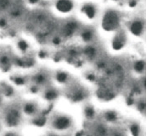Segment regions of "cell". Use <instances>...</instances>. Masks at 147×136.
<instances>
[{"instance_id": "6da1fadb", "label": "cell", "mask_w": 147, "mask_h": 136, "mask_svg": "<svg viewBox=\"0 0 147 136\" xmlns=\"http://www.w3.org/2000/svg\"><path fill=\"white\" fill-rule=\"evenodd\" d=\"M119 17L118 14L117 13L114 11H108L107 12L102 19V27L104 30H106L107 31H114L115 29H117L119 26Z\"/></svg>"}, {"instance_id": "7a4b0ae2", "label": "cell", "mask_w": 147, "mask_h": 136, "mask_svg": "<svg viewBox=\"0 0 147 136\" xmlns=\"http://www.w3.org/2000/svg\"><path fill=\"white\" fill-rule=\"evenodd\" d=\"M56 8L61 13H69L73 8V3L70 0H58Z\"/></svg>"}, {"instance_id": "3957f363", "label": "cell", "mask_w": 147, "mask_h": 136, "mask_svg": "<svg viewBox=\"0 0 147 136\" xmlns=\"http://www.w3.org/2000/svg\"><path fill=\"white\" fill-rule=\"evenodd\" d=\"M70 124L71 121L69 118L65 116H60L55 121L54 126L57 129H65L70 126Z\"/></svg>"}, {"instance_id": "277c9868", "label": "cell", "mask_w": 147, "mask_h": 136, "mask_svg": "<svg viewBox=\"0 0 147 136\" xmlns=\"http://www.w3.org/2000/svg\"><path fill=\"white\" fill-rule=\"evenodd\" d=\"M19 118H20V116H19L18 111L16 110H13L7 115L6 122L9 126H15L18 124Z\"/></svg>"}, {"instance_id": "5b68a950", "label": "cell", "mask_w": 147, "mask_h": 136, "mask_svg": "<svg viewBox=\"0 0 147 136\" xmlns=\"http://www.w3.org/2000/svg\"><path fill=\"white\" fill-rule=\"evenodd\" d=\"M130 30L132 32V34L136 35V36H140L144 30L143 23L140 21H135L131 23Z\"/></svg>"}, {"instance_id": "8992f818", "label": "cell", "mask_w": 147, "mask_h": 136, "mask_svg": "<svg viewBox=\"0 0 147 136\" xmlns=\"http://www.w3.org/2000/svg\"><path fill=\"white\" fill-rule=\"evenodd\" d=\"M83 12L85 13V15L87 16L88 18H94V16H95V8H94V6L90 5V4H88V5H85L83 7Z\"/></svg>"}, {"instance_id": "52a82bcc", "label": "cell", "mask_w": 147, "mask_h": 136, "mask_svg": "<svg viewBox=\"0 0 147 136\" xmlns=\"http://www.w3.org/2000/svg\"><path fill=\"white\" fill-rule=\"evenodd\" d=\"M77 28V24L75 22H69L64 28V34L65 36H70Z\"/></svg>"}, {"instance_id": "ba28073f", "label": "cell", "mask_w": 147, "mask_h": 136, "mask_svg": "<svg viewBox=\"0 0 147 136\" xmlns=\"http://www.w3.org/2000/svg\"><path fill=\"white\" fill-rule=\"evenodd\" d=\"M35 111H36V107H35V106H34L33 104H32V103H28V104H27L24 107V111L27 114H32Z\"/></svg>"}, {"instance_id": "9c48e42d", "label": "cell", "mask_w": 147, "mask_h": 136, "mask_svg": "<svg viewBox=\"0 0 147 136\" xmlns=\"http://www.w3.org/2000/svg\"><path fill=\"white\" fill-rule=\"evenodd\" d=\"M124 42L122 41V39H120L119 37L116 38L113 41V47L115 49H120L123 46Z\"/></svg>"}, {"instance_id": "30bf717a", "label": "cell", "mask_w": 147, "mask_h": 136, "mask_svg": "<svg viewBox=\"0 0 147 136\" xmlns=\"http://www.w3.org/2000/svg\"><path fill=\"white\" fill-rule=\"evenodd\" d=\"M105 117H106V119H107V121H115L117 119V114L115 112H113V111H108V112L106 113Z\"/></svg>"}, {"instance_id": "8fae6325", "label": "cell", "mask_w": 147, "mask_h": 136, "mask_svg": "<svg viewBox=\"0 0 147 136\" xmlns=\"http://www.w3.org/2000/svg\"><path fill=\"white\" fill-rule=\"evenodd\" d=\"M45 96L47 100H54L57 97V93L55 91H49L46 93Z\"/></svg>"}, {"instance_id": "7c38bea8", "label": "cell", "mask_w": 147, "mask_h": 136, "mask_svg": "<svg viewBox=\"0 0 147 136\" xmlns=\"http://www.w3.org/2000/svg\"><path fill=\"white\" fill-rule=\"evenodd\" d=\"M135 68L137 72H142L145 68V63L143 61H138L136 64Z\"/></svg>"}, {"instance_id": "4fadbf2b", "label": "cell", "mask_w": 147, "mask_h": 136, "mask_svg": "<svg viewBox=\"0 0 147 136\" xmlns=\"http://www.w3.org/2000/svg\"><path fill=\"white\" fill-rule=\"evenodd\" d=\"M139 127H138V125H131V134H132V135L133 136H138L139 135Z\"/></svg>"}, {"instance_id": "5bb4252c", "label": "cell", "mask_w": 147, "mask_h": 136, "mask_svg": "<svg viewBox=\"0 0 147 136\" xmlns=\"http://www.w3.org/2000/svg\"><path fill=\"white\" fill-rule=\"evenodd\" d=\"M92 32L91 31H85V32H84L83 35H82V37H83V39L84 40V41H90L91 39H92Z\"/></svg>"}, {"instance_id": "9a60e30c", "label": "cell", "mask_w": 147, "mask_h": 136, "mask_svg": "<svg viewBox=\"0 0 147 136\" xmlns=\"http://www.w3.org/2000/svg\"><path fill=\"white\" fill-rule=\"evenodd\" d=\"M67 78V75L66 74H65V73H60V74H57V80L60 82H65Z\"/></svg>"}, {"instance_id": "2e32d148", "label": "cell", "mask_w": 147, "mask_h": 136, "mask_svg": "<svg viewBox=\"0 0 147 136\" xmlns=\"http://www.w3.org/2000/svg\"><path fill=\"white\" fill-rule=\"evenodd\" d=\"M85 115L88 117H93L94 115V111L93 108H91V107L86 108V110H85Z\"/></svg>"}, {"instance_id": "e0dca14e", "label": "cell", "mask_w": 147, "mask_h": 136, "mask_svg": "<svg viewBox=\"0 0 147 136\" xmlns=\"http://www.w3.org/2000/svg\"><path fill=\"white\" fill-rule=\"evenodd\" d=\"M18 46H19V48H20L21 50H25L27 49V45L25 41H19V43H18Z\"/></svg>"}, {"instance_id": "ac0fdd59", "label": "cell", "mask_w": 147, "mask_h": 136, "mask_svg": "<svg viewBox=\"0 0 147 136\" xmlns=\"http://www.w3.org/2000/svg\"><path fill=\"white\" fill-rule=\"evenodd\" d=\"M46 122V120L44 119V118H40V119H38V120H36V121H35V124L36 125H39V126H41V125H43Z\"/></svg>"}, {"instance_id": "d6986e66", "label": "cell", "mask_w": 147, "mask_h": 136, "mask_svg": "<svg viewBox=\"0 0 147 136\" xmlns=\"http://www.w3.org/2000/svg\"><path fill=\"white\" fill-rule=\"evenodd\" d=\"M5 25H6V21H5L3 20V19L0 20V27H5Z\"/></svg>"}, {"instance_id": "ffe728a7", "label": "cell", "mask_w": 147, "mask_h": 136, "mask_svg": "<svg viewBox=\"0 0 147 136\" xmlns=\"http://www.w3.org/2000/svg\"><path fill=\"white\" fill-rule=\"evenodd\" d=\"M5 136H15V135H14L13 134H12V133H9V134H7Z\"/></svg>"}, {"instance_id": "44dd1931", "label": "cell", "mask_w": 147, "mask_h": 136, "mask_svg": "<svg viewBox=\"0 0 147 136\" xmlns=\"http://www.w3.org/2000/svg\"><path fill=\"white\" fill-rule=\"evenodd\" d=\"M30 2H31L32 3H36L37 0H30Z\"/></svg>"}]
</instances>
